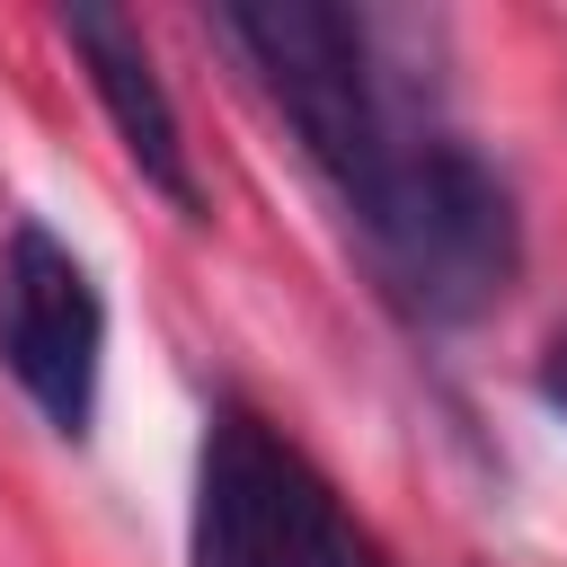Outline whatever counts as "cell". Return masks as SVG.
I'll return each mask as SVG.
<instances>
[{
	"instance_id": "8992f818",
	"label": "cell",
	"mask_w": 567,
	"mask_h": 567,
	"mask_svg": "<svg viewBox=\"0 0 567 567\" xmlns=\"http://www.w3.org/2000/svg\"><path fill=\"white\" fill-rule=\"evenodd\" d=\"M540 399H549V408L567 416V328H558V337L540 346Z\"/></svg>"
},
{
	"instance_id": "277c9868",
	"label": "cell",
	"mask_w": 567,
	"mask_h": 567,
	"mask_svg": "<svg viewBox=\"0 0 567 567\" xmlns=\"http://www.w3.org/2000/svg\"><path fill=\"white\" fill-rule=\"evenodd\" d=\"M0 363L44 408V425L89 434L97 363H106V301L44 221H18L0 248Z\"/></svg>"
},
{
	"instance_id": "6da1fadb",
	"label": "cell",
	"mask_w": 567,
	"mask_h": 567,
	"mask_svg": "<svg viewBox=\"0 0 567 567\" xmlns=\"http://www.w3.org/2000/svg\"><path fill=\"white\" fill-rule=\"evenodd\" d=\"M346 213H354L381 284H390L416 319H434V328L478 319V310L514 284V257H523V239H514V195H505L496 168H487L478 151H461L452 133L390 142L381 177H372Z\"/></svg>"
},
{
	"instance_id": "7a4b0ae2",
	"label": "cell",
	"mask_w": 567,
	"mask_h": 567,
	"mask_svg": "<svg viewBox=\"0 0 567 567\" xmlns=\"http://www.w3.org/2000/svg\"><path fill=\"white\" fill-rule=\"evenodd\" d=\"M221 35L248 53V71L284 106V124L319 159V177L354 204L381 177L390 142H399L390 115H381V97H372L363 27L346 9H328V0H266V9H221Z\"/></svg>"
},
{
	"instance_id": "3957f363",
	"label": "cell",
	"mask_w": 567,
	"mask_h": 567,
	"mask_svg": "<svg viewBox=\"0 0 567 567\" xmlns=\"http://www.w3.org/2000/svg\"><path fill=\"white\" fill-rule=\"evenodd\" d=\"M337 532L346 514L328 505L319 470L257 408H221L195 461L186 567H328Z\"/></svg>"
},
{
	"instance_id": "5b68a950",
	"label": "cell",
	"mask_w": 567,
	"mask_h": 567,
	"mask_svg": "<svg viewBox=\"0 0 567 567\" xmlns=\"http://www.w3.org/2000/svg\"><path fill=\"white\" fill-rule=\"evenodd\" d=\"M62 35H71V53L89 62V89H97V106L115 115L124 159H133V168H142V177L195 221V213H204V186H195V159H186L177 106H168V89H159V71H151L133 18H115V9H62Z\"/></svg>"
}]
</instances>
